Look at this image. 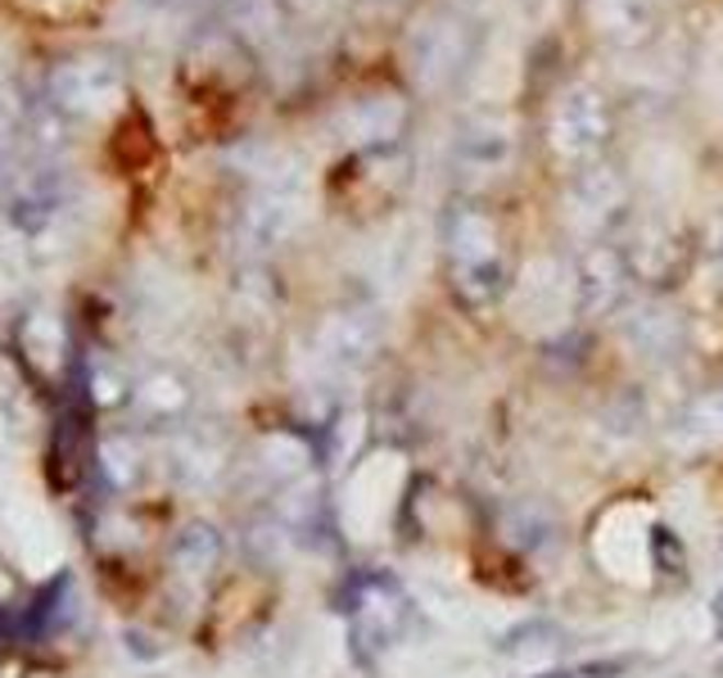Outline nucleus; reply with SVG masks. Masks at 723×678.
<instances>
[{
    "instance_id": "f257e3e1",
    "label": "nucleus",
    "mask_w": 723,
    "mask_h": 678,
    "mask_svg": "<svg viewBox=\"0 0 723 678\" xmlns=\"http://www.w3.org/2000/svg\"><path fill=\"white\" fill-rule=\"evenodd\" d=\"M534 678H575L569 669H547V674H534Z\"/></svg>"
},
{
    "instance_id": "f03ea898",
    "label": "nucleus",
    "mask_w": 723,
    "mask_h": 678,
    "mask_svg": "<svg viewBox=\"0 0 723 678\" xmlns=\"http://www.w3.org/2000/svg\"><path fill=\"white\" fill-rule=\"evenodd\" d=\"M714 615H719V620H723V592H719V597H714Z\"/></svg>"
}]
</instances>
